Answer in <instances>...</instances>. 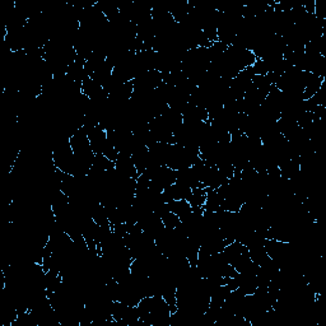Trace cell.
I'll list each match as a JSON object with an SVG mask.
<instances>
[{
  "instance_id": "1",
  "label": "cell",
  "mask_w": 326,
  "mask_h": 326,
  "mask_svg": "<svg viewBox=\"0 0 326 326\" xmlns=\"http://www.w3.org/2000/svg\"><path fill=\"white\" fill-rule=\"evenodd\" d=\"M207 188H193L188 202L191 208H203L204 209L205 202H207Z\"/></svg>"
},
{
  "instance_id": "2",
  "label": "cell",
  "mask_w": 326,
  "mask_h": 326,
  "mask_svg": "<svg viewBox=\"0 0 326 326\" xmlns=\"http://www.w3.org/2000/svg\"><path fill=\"white\" fill-rule=\"evenodd\" d=\"M169 208L172 213H175L176 216H179L180 218L185 217L186 214L191 212V205L189 204L188 200H174V202L169 203Z\"/></svg>"
}]
</instances>
